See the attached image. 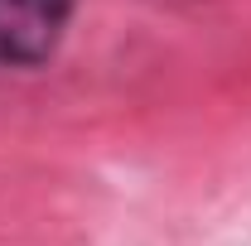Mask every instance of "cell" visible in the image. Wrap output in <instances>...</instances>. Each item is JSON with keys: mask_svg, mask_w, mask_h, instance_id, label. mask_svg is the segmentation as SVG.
Returning a JSON list of instances; mask_svg holds the SVG:
<instances>
[{"mask_svg": "<svg viewBox=\"0 0 251 246\" xmlns=\"http://www.w3.org/2000/svg\"><path fill=\"white\" fill-rule=\"evenodd\" d=\"M68 0H0V63H39L58 49Z\"/></svg>", "mask_w": 251, "mask_h": 246, "instance_id": "6da1fadb", "label": "cell"}]
</instances>
